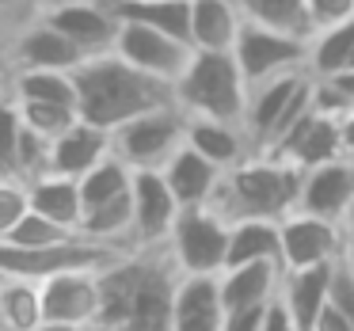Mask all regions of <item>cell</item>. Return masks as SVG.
I'll list each match as a JSON object with an SVG mask.
<instances>
[{
  "mask_svg": "<svg viewBox=\"0 0 354 331\" xmlns=\"http://www.w3.org/2000/svg\"><path fill=\"white\" fill-rule=\"evenodd\" d=\"M183 270L176 267L168 244L164 247H133L130 255L100 274L103 312L100 328L111 331H176V285Z\"/></svg>",
  "mask_w": 354,
  "mask_h": 331,
  "instance_id": "6da1fadb",
  "label": "cell"
},
{
  "mask_svg": "<svg viewBox=\"0 0 354 331\" xmlns=\"http://www.w3.org/2000/svg\"><path fill=\"white\" fill-rule=\"evenodd\" d=\"M73 77H77V95H80V118L107 133H115L118 126L133 122V118L149 115L156 107L176 103V88L133 69L115 50L88 57L80 69H73Z\"/></svg>",
  "mask_w": 354,
  "mask_h": 331,
  "instance_id": "7a4b0ae2",
  "label": "cell"
},
{
  "mask_svg": "<svg viewBox=\"0 0 354 331\" xmlns=\"http://www.w3.org/2000/svg\"><path fill=\"white\" fill-rule=\"evenodd\" d=\"M301 183H305V171L297 164L255 153L240 168L225 171L209 209L217 217H225L229 225H236V221H286L301 202Z\"/></svg>",
  "mask_w": 354,
  "mask_h": 331,
  "instance_id": "3957f363",
  "label": "cell"
},
{
  "mask_svg": "<svg viewBox=\"0 0 354 331\" xmlns=\"http://www.w3.org/2000/svg\"><path fill=\"white\" fill-rule=\"evenodd\" d=\"M248 95H252V88L240 73L236 54L194 50L191 65L176 84V103L191 118H217V122H236V126H244Z\"/></svg>",
  "mask_w": 354,
  "mask_h": 331,
  "instance_id": "277c9868",
  "label": "cell"
},
{
  "mask_svg": "<svg viewBox=\"0 0 354 331\" xmlns=\"http://www.w3.org/2000/svg\"><path fill=\"white\" fill-rule=\"evenodd\" d=\"M313 111V73L297 69V73H282L274 80H263L252 88L248 95V115H244V130L252 138L255 153H274L286 141V133Z\"/></svg>",
  "mask_w": 354,
  "mask_h": 331,
  "instance_id": "5b68a950",
  "label": "cell"
},
{
  "mask_svg": "<svg viewBox=\"0 0 354 331\" xmlns=\"http://www.w3.org/2000/svg\"><path fill=\"white\" fill-rule=\"evenodd\" d=\"M187 130H191V115L179 103H168L118 126L111 141H115V156L133 171H164V164L187 145Z\"/></svg>",
  "mask_w": 354,
  "mask_h": 331,
  "instance_id": "8992f818",
  "label": "cell"
},
{
  "mask_svg": "<svg viewBox=\"0 0 354 331\" xmlns=\"http://www.w3.org/2000/svg\"><path fill=\"white\" fill-rule=\"evenodd\" d=\"M229 229L209 206H191L179 214L168 236V252L183 274H221L229 267Z\"/></svg>",
  "mask_w": 354,
  "mask_h": 331,
  "instance_id": "52a82bcc",
  "label": "cell"
},
{
  "mask_svg": "<svg viewBox=\"0 0 354 331\" xmlns=\"http://www.w3.org/2000/svg\"><path fill=\"white\" fill-rule=\"evenodd\" d=\"M115 54L122 57V62H130L133 69H141V73H149V77H156V80L176 88L179 77L187 73V65H191V57H194V46L156 31V27L122 23V19H118Z\"/></svg>",
  "mask_w": 354,
  "mask_h": 331,
  "instance_id": "ba28073f",
  "label": "cell"
},
{
  "mask_svg": "<svg viewBox=\"0 0 354 331\" xmlns=\"http://www.w3.org/2000/svg\"><path fill=\"white\" fill-rule=\"evenodd\" d=\"M232 54L240 62V73H244L248 88L263 84V80H274L282 73L308 69V42L305 39H290V35L267 31V27H255V23H244Z\"/></svg>",
  "mask_w": 354,
  "mask_h": 331,
  "instance_id": "9c48e42d",
  "label": "cell"
},
{
  "mask_svg": "<svg viewBox=\"0 0 354 331\" xmlns=\"http://www.w3.org/2000/svg\"><path fill=\"white\" fill-rule=\"evenodd\" d=\"M50 27L65 35L84 57H100L115 50L118 16L107 8V0H50V8L39 12Z\"/></svg>",
  "mask_w": 354,
  "mask_h": 331,
  "instance_id": "30bf717a",
  "label": "cell"
},
{
  "mask_svg": "<svg viewBox=\"0 0 354 331\" xmlns=\"http://www.w3.org/2000/svg\"><path fill=\"white\" fill-rule=\"evenodd\" d=\"M103 270H69L42 282V312L46 323H69V328H95L103 312Z\"/></svg>",
  "mask_w": 354,
  "mask_h": 331,
  "instance_id": "8fae6325",
  "label": "cell"
},
{
  "mask_svg": "<svg viewBox=\"0 0 354 331\" xmlns=\"http://www.w3.org/2000/svg\"><path fill=\"white\" fill-rule=\"evenodd\" d=\"M133 244L138 247H164L176 229L179 214V198L171 194L164 171H133Z\"/></svg>",
  "mask_w": 354,
  "mask_h": 331,
  "instance_id": "7c38bea8",
  "label": "cell"
},
{
  "mask_svg": "<svg viewBox=\"0 0 354 331\" xmlns=\"http://www.w3.org/2000/svg\"><path fill=\"white\" fill-rule=\"evenodd\" d=\"M343 259V225L293 209L282 221V267L305 270Z\"/></svg>",
  "mask_w": 354,
  "mask_h": 331,
  "instance_id": "4fadbf2b",
  "label": "cell"
},
{
  "mask_svg": "<svg viewBox=\"0 0 354 331\" xmlns=\"http://www.w3.org/2000/svg\"><path fill=\"white\" fill-rule=\"evenodd\" d=\"M8 62H12V69L73 73V69H80L88 57L80 54V46H73L57 27H50L42 16H35L8 39Z\"/></svg>",
  "mask_w": 354,
  "mask_h": 331,
  "instance_id": "5bb4252c",
  "label": "cell"
},
{
  "mask_svg": "<svg viewBox=\"0 0 354 331\" xmlns=\"http://www.w3.org/2000/svg\"><path fill=\"white\" fill-rule=\"evenodd\" d=\"M267 156H278V160H290L297 164L301 171H313L320 164H331V160H343V122L339 115H324V111H308L290 133L286 141Z\"/></svg>",
  "mask_w": 354,
  "mask_h": 331,
  "instance_id": "9a60e30c",
  "label": "cell"
},
{
  "mask_svg": "<svg viewBox=\"0 0 354 331\" xmlns=\"http://www.w3.org/2000/svg\"><path fill=\"white\" fill-rule=\"evenodd\" d=\"M351 206H354V160L351 156L305 171L301 202H297L301 214H313V217H324V221L343 225Z\"/></svg>",
  "mask_w": 354,
  "mask_h": 331,
  "instance_id": "2e32d148",
  "label": "cell"
},
{
  "mask_svg": "<svg viewBox=\"0 0 354 331\" xmlns=\"http://www.w3.org/2000/svg\"><path fill=\"white\" fill-rule=\"evenodd\" d=\"M176 331H221L225 328V301L221 274H183L176 285Z\"/></svg>",
  "mask_w": 354,
  "mask_h": 331,
  "instance_id": "e0dca14e",
  "label": "cell"
},
{
  "mask_svg": "<svg viewBox=\"0 0 354 331\" xmlns=\"http://www.w3.org/2000/svg\"><path fill=\"white\" fill-rule=\"evenodd\" d=\"M331 282H335V263L305 267V270H286L278 301H282L286 312L293 316L297 331H316L320 316L328 312V305H331Z\"/></svg>",
  "mask_w": 354,
  "mask_h": 331,
  "instance_id": "ac0fdd59",
  "label": "cell"
},
{
  "mask_svg": "<svg viewBox=\"0 0 354 331\" xmlns=\"http://www.w3.org/2000/svg\"><path fill=\"white\" fill-rule=\"evenodd\" d=\"M111 153H115L111 133L80 118L69 133H62V138L54 141V153H50V171L69 176V179H84L88 171H92L95 164H103Z\"/></svg>",
  "mask_w": 354,
  "mask_h": 331,
  "instance_id": "d6986e66",
  "label": "cell"
},
{
  "mask_svg": "<svg viewBox=\"0 0 354 331\" xmlns=\"http://www.w3.org/2000/svg\"><path fill=\"white\" fill-rule=\"evenodd\" d=\"M244 31L236 0H191V46L209 54H232Z\"/></svg>",
  "mask_w": 354,
  "mask_h": 331,
  "instance_id": "ffe728a7",
  "label": "cell"
},
{
  "mask_svg": "<svg viewBox=\"0 0 354 331\" xmlns=\"http://www.w3.org/2000/svg\"><path fill=\"white\" fill-rule=\"evenodd\" d=\"M164 179H168L171 194L179 198V206L191 209V206H209L221 187L225 171L217 164H209L202 153H194L191 145H183L168 164H164Z\"/></svg>",
  "mask_w": 354,
  "mask_h": 331,
  "instance_id": "44dd1931",
  "label": "cell"
},
{
  "mask_svg": "<svg viewBox=\"0 0 354 331\" xmlns=\"http://www.w3.org/2000/svg\"><path fill=\"white\" fill-rule=\"evenodd\" d=\"M187 145H191L194 153H202L209 164H217L221 171H232V168H240L248 156H255V145H252L244 126L217 122V118H191Z\"/></svg>",
  "mask_w": 354,
  "mask_h": 331,
  "instance_id": "7402d4cb",
  "label": "cell"
},
{
  "mask_svg": "<svg viewBox=\"0 0 354 331\" xmlns=\"http://www.w3.org/2000/svg\"><path fill=\"white\" fill-rule=\"evenodd\" d=\"M282 278H286V267H282V263H244V267L221 270V301H225V312H232V308L270 305V301L282 293Z\"/></svg>",
  "mask_w": 354,
  "mask_h": 331,
  "instance_id": "603a6c76",
  "label": "cell"
},
{
  "mask_svg": "<svg viewBox=\"0 0 354 331\" xmlns=\"http://www.w3.org/2000/svg\"><path fill=\"white\" fill-rule=\"evenodd\" d=\"M27 194H31V209L42 217H50L54 225L62 229H73L80 232V221H84V198H80V179H69V176H50L27 183Z\"/></svg>",
  "mask_w": 354,
  "mask_h": 331,
  "instance_id": "cb8c5ba5",
  "label": "cell"
},
{
  "mask_svg": "<svg viewBox=\"0 0 354 331\" xmlns=\"http://www.w3.org/2000/svg\"><path fill=\"white\" fill-rule=\"evenodd\" d=\"M122 23H145L191 46V0H107Z\"/></svg>",
  "mask_w": 354,
  "mask_h": 331,
  "instance_id": "d4e9b609",
  "label": "cell"
},
{
  "mask_svg": "<svg viewBox=\"0 0 354 331\" xmlns=\"http://www.w3.org/2000/svg\"><path fill=\"white\" fill-rule=\"evenodd\" d=\"M244 263H282V221H236L232 225L229 267H244Z\"/></svg>",
  "mask_w": 354,
  "mask_h": 331,
  "instance_id": "484cf974",
  "label": "cell"
},
{
  "mask_svg": "<svg viewBox=\"0 0 354 331\" xmlns=\"http://www.w3.org/2000/svg\"><path fill=\"white\" fill-rule=\"evenodd\" d=\"M244 12V23L267 27V31L290 35V39L313 42V16L308 0H236Z\"/></svg>",
  "mask_w": 354,
  "mask_h": 331,
  "instance_id": "4316f807",
  "label": "cell"
},
{
  "mask_svg": "<svg viewBox=\"0 0 354 331\" xmlns=\"http://www.w3.org/2000/svg\"><path fill=\"white\" fill-rule=\"evenodd\" d=\"M42 323V282L0 278V331H39Z\"/></svg>",
  "mask_w": 354,
  "mask_h": 331,
  "instance_id": "83f0119b",
  "label": "cell"
},
{
  "mask_svg": "<svg viewBox=\"0 0 354 331\" xmlns=\"http://www.w3.org/2000/svg\"><path fill=\"white\" fill-rule=\"evenodd\" d=\"M12 95L19 103H62L80 111L77 77L57 69H12Z\"/></svg>",
  "mask_w": 354,
  "mask_h": 331,
  "instance_id": "f1b7e54d",
  "label": "cell"
},
{
  "mask_svg": "<svg viewBox=\"0 0 354 331\" xmlns=\"http://www.w3.org/2000/svg\"><path fill=\"white\" fill-rule=\"evenodd\" d=\"M354 65V19H343L335 27H324L308 42V73L316 80H331Z\"/></svg>",
  "mask_w": 354,
  "mask_h": 331,
  "instance_id": "f546056e",
  "label": "cell"
},
{
  "mask_svg": "<svg viewBox=\"0 0 354 331\" xmlns=\"http://www.w3.org/2000/svg\"><path fill=\"white\" fill-rule=\"evenodd\" d=\"M130 187H133V168H130V164H122L115 153H111L107 160L95 164V168L80 179L84 214H88V209H95V206H103V202H115V198H122V194H130Z\"/></svg>",
  "mask_w": 354,
  "mask_h": 331,
  "instance_id": "4dcf8cb0",
  "label": "cell"
},
{
  "mask_svg": "<svg viewBox=\"0 0 354 331\" xmlns=\"http://www.w3.org/2000/svg\"><path fill=\"white\" fill-rule=\"evenodd\" d=\"M19 141H24V115L16 95L8 92L0 100V179H19Z\"/></svg>",
  "mask_w": 354,
  "mask_h": 331,
  "instance_id": "1f68e13d",
  "label": "cell"
},
{
  "mask_svg": "<svg viewBox=\"0 0 354 331\" xmlns=\"http://www.w3.org/2000/svg\"><path fill=\"white\" fill-rule=\"evenodd\" d=\"M19 115H24L27 130L42 133L46 141H57L62 133H69L73 126L80 122V111L77 107H62V103H19Z\"/></svg>",
  "mask_w": 354,
  "mask_h": 331,
  "instance_id": "d6a6232c",
  "label": "cell"
},
{
  "mask_svg": "<svg viewBox=\"0 0 354 331\" xmlns=\"http://www.w3.org/2000/svg\"><path fill=\"white\" fill-rule=\"evenodd\" d=\"M69 236H77L73 229H62V225H54L50 217H42V214H27L24 221L16 225V232H12L4 244H16V247H46V244H62V240H69Z\"/></svg>",
  "mask_w": 354,
  "mask_h": 331,
  "instance_id": "836d02e7",
  "label": "cell"
},
{
  "mask_svg": "<svg viewBox=\"0 0 354 331\" xmlns=\"http://www.w3.org/2000/svg\"><path fill=\"white\" fill-rule=\"evenodd\" d=\"M31 214V194L19 179H0V244L16 232V225Z\"/></svg>",
  "mask_w": 354,
  "mask_h": 331,
  "instance_id": "e575fe53",
  "label": "cell"
},
{
  "mask_svg": "<svg viewBox=\"0 0 354 331\" xmlns=\"http://www.w3.org/2000/svg\"><path fill=\"white\" fill-rule=\"evenodd\" d=\"M308 16H313V35H316L324 27L354 19V0H308Z\"/></svg>",
  "mask_w": 354,
  "mask_h": 331,
  "instance_id": "d590c367",
  "label": "cell"
},
{
  "mask_svg": "<svg viewBox=\"0 0 354 331\" xmlns=\"http://www.w3.org/2000/svg\"><path fill=\"white\" fill-rule=\"evenodd\" d=\"M270 305H255V308H232L225 312V328L221 331H263V320H267Z\"/></svg>",
  "mask_w": 354,
  "mask_h": 331,
  "instance_id": "8d00e7d4",
  "label": "cell"
},
{
  "mask_svg": "<svg viewBox=\"0 0 354 331\" xmlns=\"http://www.w3.org/2000/svg\"><path fill=\"white\" fill-rule=\"evenodd\" d=\"M316 331H354V323L346 320V316L339 312L335 305H328V312L320 316V323H316Z\"/></svg>",
  "mask_w": 354,
  "mask_h": 331,
  "instance_id": "74e56055",
  "label": "cell"
},
{
  "mask_svg": "<svg viewBox=\"0 0 354 331\" xmlns=\"http://www.w3.org/2000/svg\"><path fill=\"white\" fill-rule=\"evenodd\" d=\"M331 84H335V92L346 100V107H354V69H343L339 77H331Z\"/></svg>",
  "mask_w": 354,
  "mask_h": 331,
  "instance_id": "f35d334b",
  "label": "cell"
},
{
  "mask_svg": "<svg viewBox=\"0 0 354 331\" xmlns=\"http://www.w3.org/2000/svg\"><path fill=\"white\" fill-rule=\"evenodd\" d=\"M343 259L354 263V206L346 209V217H343Z\"/></svg>",
  "mask_w": 354,
  "mask_h": 331,
  "instance_id": "ab89813d",
  "label": "cell"
},
{
  "mask_svg": "<svg viewBox=\"0 0 354 331\" xmlns=\"http://www.w3.org/2000/svg\"><path fill=\"white\" fill-rule=\"evenodd\" d=\"M339 122H343V153L354 160V107L346 111V115L339 118Z\"/></svg>",
  "mask_w": 354,
  "mask_h": 331,
  "instance_id": "60d3db41",
  "label": "cell"
},
{
  "mask_svg": "<svg viewBox=\"0 0 354 331\" xmlns=\"http://www.w3.org/2000/svg\"><path fill=\"white\" fill-rule=\"evenodd\" d=\"M12 92V62H8V54L0 57V100Z\"/></svg>",
  "mask_w": 354,
  "mask_h": 331,
  "instance_id": "b9f144b4",
  "label": "cell"
},
{
  "mask_svg": "<svg viewBox=\"0 0 354 331\" xmlns=\"http://www.w3.org/2000/svg\"><path fill=\"white\" fill-rule=\"evenodd\" d=\"M19 27H24V23H19L16 16H4V12H0V35H16Z\"/></svg>",
  "mask_w": 354,
  "mask_h": 331,
  "instance_id": "7bdbcfd3",
  "label": "cell"
},
{
  "mask_svg": "<svg viewBox=\"0 0 354 331\" xmlns=\"http://www.w3.org/2000/svg\"><path fill=\"white\" fill-rule=\"evenodd\" d=\"M19 4H24V0H0V12H4V16H16V19H19Z\"/></svg>",
  "mask_w": 354,
  "mask_h": 331,
  "instance_id": "ee69618b",
  "label": "cell"
},
{
  "mask_svg": "<svg viewBox=\"0 0 354 331\" xmlns=\"http://www.w3.org/2000/svg\"><path fill=\"white\" fill-rule=\"evenodd\" d=\"M39 331H84V328H69V323H42Z\"/></svg>",
  "mask_w": 354,
  "mask_h": 331,
  "instance_id": "f6af8a7d",
  "label": "cell"
},
{
  "mask_svg": "<svg viewBox=\"0 0 354 331\" xmlns=\"http://www.w3.org/2000/svg\"><path fill=\"white\" fill-rule=\"evenodd\" d=\"M8 39H12V35H0V57L8 54Z\"/></svg>",
  "mask_w": 354,
  "mask_h": 331,
  "instance_id": "bcb514c9",
  "label": "cell"
},
{
  "mask_svg": "<svg viewBox=\"0 0 354 331\" xmlns=\"http://www.w3.org/2000/svg\"><path fill=\"white\" fill-rule=\"evenodd\" d=\"M84 331H111V328H100V323H95V328H84Z\"/></svg>",
  "mask_w": 354,
  "mask_h": 331,
  "instance_id": "7dc6e473",
  "label": "cell"
}]
</instances>
